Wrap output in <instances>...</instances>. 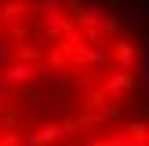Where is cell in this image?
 I'll return each mask as SVG.
<instances>
[{
	"label": "cell",
	"instance_id": "cell-1",
	"mask_svg": "<svg viewBox=\"0 0 149 146\" xmlns=\"http://www.w3.org/2000/svg\"><path fill=\"white\" fill-rule=\"evenodd\" d=\"M138 36L98 0H0V146H55L142 106Z\"/></svg>",
	"mask_w": 149,
	"mask_h": 146
},
{
	"label": "cell",
	"instance_id": "cell-2",
	"mask_svg": "<svg viewBox=\"0 0 149 146\" xmlns=\"http://www.w3.org/2000/svg\"><path fill=\"white\" fill-rule=\"evenodd\" d=\"M55 146H149V110L138 106V110H131V113L116 117L109 124L77 131V135L62 139Z\"/></svg>",
	"mask_w": 149,
	"mask_h": 146
}]
</instances>
